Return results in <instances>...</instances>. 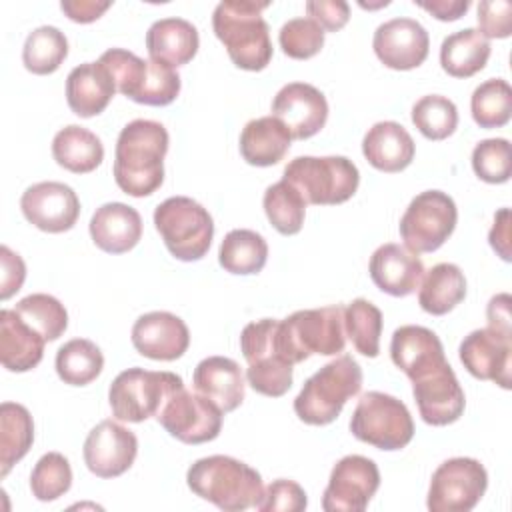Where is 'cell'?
I'll use <instances>...</instances> for the list:
<instances>
[{
	"mask_svg": "<svg viewBox=\"0 0 512 512\" xmlns=\"http://www.w3.org/2000/svg\"><path fill=\"white\" fill-rule=\"evenodd\" d=\"M460 362L478 380L496 382L510 388V360H512V334L496 328L472 330L458 348Z\"/></svg>",
	"mask_w": 512,
	"mask_h": 512,
	"instance_id": "e0dca14e",
	"label": "cell"
},
{
	"mask_svg": "<svg viewBox=\"0 0 512 512\" xmlns=\"http://www.w3.org/2000/svg\"><path fill=\"white\" fill-rule=\"evenodd\" d=\"M194 390L210 398L222 412L236 410L244 400V376L240 366L226 356H208L198 362L192 376Z\"/></svg>",
	"mask_w": 512,
	"mask_h": 512,
	"instance_id": "4316f807",
	"label": "cell"
},
{
	"mask_svg": "<svg viewBox=\"0 0 512 512\" xmlns=\"http://www.w3.org/2000/svg\"><path fill=\"white\" fill-rule=\"evenodd\" d=\"M412 122L428 140H444L458 126V108L446 96L428 94L412 106Z\"/></svg>",
	"mask_w": 512,
	"mask_h": 512,
	"instance_id": "b9f144b4",
	"label": "cell"
},
{
	"mask_svg": "<svg viewBox=\"0 0 512 512\" xmlns=\"http://www.w3.org/2000/svg\"><path fill=\"white\" fill-rule=\"evenodd\" d=\"M68 56V40L56 26H38L26 36L22 62L32 74H52Z\"/></svg>",
	"mask_w": 512,
	"mask_h": 512,
	"instance_id": "8d00e7d4",
	"label": "cell"
},
{
	"mask_svg": "<svg viewBox=\"0 0 512 512\" xmlns=\"http://www.w3.org/2000/svg\"><path fill=\"white\" fill-rule=\"evenodd\" d=\"M34 442V422L30 412L16 402L0 406V476L22 460Z\"/></svg>",
	"mask_w": 512,
	"mask_h": 512,
	"instance_id": "836d02e7",
	"label": "cell"
},
{
	"mask_svg": "<svg viewBox=\"0 0 512 512\" xmlns=\"http://www.w3.org/2000/svg\"><path fill=\"white\" fill-rule=\"evenodd\" d=\"M198 30L184 18H160L146 32V50L150 60L172 68L190 62L198 52Z\"/></svg>",
	"mask_w": 512,
	"mask_h": 512,
	"instance_id": "f1b7e54d",
	"label": "cell"
},
{
	"mask_svg": "<svg viewBox=\"0 0 512 512\" xmlns=\"http://www.w3.org/2000/svg\"><path fill=\"white\" fill-rule=\"evenodd\" d=\"M306 204L334 206L350 200L360 184L356 164L346 156H298L284 168V176Z\"/></svg>",
	"mask_w": 512,
	"mask_h": 512,
	"instance_id": "8992f818",
	"label": "cell"
},
{
	"mask_svg": "<svg viewBox=\"0 0 512 512\" xmlns=\"http://www.w3.org/2000/svg\"><path fill=\"white\" fill-rule=\"evenodd\" d=\"M420 282L418 304L424 312L442 316L448 314L466 296L464 272L452 262H440L432 266Z\"/></svg>",
	"mask_w": 512,
	"mask_h": 512,
	"instance_id": "d6a6232c",
	"label": "cell"
},
{
	"mask_svg": "<svg viewBox=\"0 0 512 512\" xmlns=\"http://www.w3.org/2000/svg\"><path fill=\"white\" fill-rule=\"evenodd\" d=\"M280 48L294 60H306L324 46V30L312 18H292L282 24L278 34Z\"/></svg>",
	"mask_w": 512,
	"mask_h": 512,
	"instance_id": "bcb514c9",
	"label": "cell"
},
{
	"mask_svg": "<svg viewBox=\"0 0 512 512\" xmlns=\"http://www.w3.org/2000/svg\"><path fill=\"white\" fill-rule=\"evenodd\" d=\"M84 462L98 478H116L136 460L138 440L132 430L114 420L96 424L84 442Z\"/></svg>",
	"mask_w": 512,
	"mask_h": 512,
	"instance_id": "ac0fdd59",
	"label": "cell"
},
{
	"mask_svg": "<svg viewBox=\"0 0 512 512\" xmlns=\"http://www.w3.org/2000/svg\"><path fill=\"white\" fill-rule=\"evenodd\" d=\"M490 58V40L476 28L452 32L442 40L440 64L454 78H470L480 72Z\"/></svg>",
	"mask_w": 512,
	"mask_h": 512,
	"instance_id": "4dcf8cb0",
	"label": "cell"
},
{
	"mask_svg": "<svg viewBox=\"0 0 512 512\" xmlns=\"http://www.w3.org/2000/svg\"><path fill=\"white\" fill-rule=\"evenodd\" d=\"M90 236L100 250L124 254L142 238V218L124 202L102 204L90 218Z\"/></svg>",
	"mask_w": 512,
	"mask_h": 512,
	"instance_id": "603a6c76",
	"label": "cell"
},
{
	"mask_svg": "<svg viewBox=\"0 0 512 512\" xmlns=\"http://www.w3.org/2000/svg\"><path fill=\"white\" fill-rule=\"evenodd\" d=\"M278 320L262 318L244 326L240 350L248 362L246 378L254 392L278 398L292 386V366L278 346Z\"/></svg>",
	"mask_w": 512,
	"mask_h": 512,
	"instance_id": "ba28073f",
	"label": "cell"
},
{
	"mask_svg": "<svg viewBox=\"0 0 512 512\" xmlns=\"http://www.w3.org/2000/svg\"><path fill=\"white\" fill-rule=\"evenodd\" d=\"M486 486V468L476 458H448L432 474L426 506L430 512H470Z\"/></svg>",
	"mask_w": 512,
	"mask_h": 512,
	"instance_id": "7c38bea8",
	"label": "cell"
},
{
	"mask_svg": "<svg viewBox=\"0 0 512 512\" xmlns=\"http://www.w3.org/2000/svg\"><path fill=\"white\" fill-rule=\"evenodd\" d=\"M362 388V368L350 356L342 354L314 372L294 398L296 416L310 426L334 422L344 404Z\"/></svg>",
	"mask_w": 512,
	"mask_h": 512,
	"instance_id": "277c9868",
	"label": "cell"
},
{
	"mask_svg": "<svg viewBox=\"0 0 512 512\" xmlns=\"http://www.w3.org/2000/svg\"><path fill=\"white\" fill-rule=\"evenodd\" d=\"M52 156L62 168L74 174H88L100 166L104 146L88 128L70 124L56 132L52 140Z\"/></svg>",
	"mask_w": 512,
	"mask_h": 512,
	"instance_id": "1f68e13d",
	"label": "cell"
},
{
	"mask_svg": "<svg viewBox=\"0 0 512 512\" xmlns=\"http://www.w3.org/2000/svg\"><path fill=\"white\" fill-rule=\"evenodd\" d=\"M456 220L458 210L452 196L442 190H426L412 198L398 228L404 246L414 254H422L438 250L454 232Z\"/></svg>",
	"mask_w": 512,
	"mask_h": 512,
	"instance_id": "8fae6325",
	"label": "cell"
},
{
	"mask_svg": "<svg viewBox=\"0 0 512 512\" xmlns=\"http://www.w3.org/2000/svg\"><path fill=\"white\" fill-rule=\"evenodd\" d=\"M268 260L266 240L248 228L230 230L218 250L220 266L230 274H258Z\"/></svg>",
	"mask_w": 512,
	"mask_h": 512,
	"instance_id": "e575fe53",
	"label": "cell"
},
{
	"mask_svg": "<svg viewBox=\"0 0 512 512\" xmlns=\"http://www.w3.org/2000/svg\"><path fill=\"white\" fill-rule=\"evenodd\" d=\"M178 94H180L178 72L164 62L148 60V76L136 102L146 106H166L174 102Z\"/></svg>",
	"mask_w": 512,
	"mask_h": 512,
	"instance_id": "7dc6e473",
	"label": "cell"
},
{
	"mask_svg": "<svg viewBox=\"0 0 512 512\" xmlns=\"http://www.w3.org/2000/svg\"><path fill=\"white\" fill-rule=\"evenodd\" d=\"M292 134L276 116L250 120L240 134V154L252 166H274L290 150Z\"/></svg>",
	"mask_w": 512,
	"mask_h": 512,
	"instance_id": "f546056e",
	"label": "cell"
},
{
	"mask_svg": "<svg viewBox=\"0 0 512 512\" xmlns=\"http://www.w3.org/2000/svg\"><path fill=\"white\" fill-rule=\"evenodd\" d=\"M368 272L372 282L390 296L412 294L424 276L422 260L396 242L382 244L370 256Z\"/></svg>",
	"mask_w": 512,
	"mask_h": 512,
	"instance_id": "7402d4cb",
	"label": "cell"
},
{
	"mask_svg": "<svg viewBox=\"0 0 512 512\" xmlns=\"http://www.w3.org/2000/svg\"><path fill=\"white\" fill-rule=\"evenodd\" d=\"M102 368L104 356L92 340L74 338L56 352V372L64 384L86 386L100 376Z\"/></svg>",
	"mask_w": 512,
	"mask_h": 512,
	"instance_id": "d590c367",
	"label": "cell"
},
{
	"mask_svg": "<svg viewBox=\"0 0 512 512\" xmlns=\"http://www.w3.org/2000/svg\"><path fill=\"white\" fill-rule=\"evenodd\" d=\"M416 146L408 130L394 122L384 120L376 122L362 140V154L364 158L382 172H400L410 166L414 158Z\"/></svg>",
	"mask_w": 512,
	"mask_h": 512,
	"instance_id": "83f0119b",
	"label": "cell"
},
{
	"mask_svg": "<svg viewBox=\"0 0 512 512\" xmlns=\"http://www.w3.org/2000/svg\"><path fill=\"white\" fill-rule=\"evenodd\" d=\"M414 4L444 22L458 20L470 8V0H414Z\"/></svg>",
	"mask_w": 512,
	"mask_h": 512,
	"instance_id": "11a10c76",
	"label": "cell"
},
{
	"mask_svg": "<svg viewBox=\"0 0 512 512\" xmlns=\"http://www.w3.org/2000/svg\"><path fill=\"white\" fill-rule=\"evenodd\" d=\"M372 46L384 66L412 70L426 60L430 38L418 20L402 16L382 22L374 32Z\"/></svg>",
	"mask_w": 512,
	"mask_h": 512,
	"instance_id": "ffe728a7",
	"label": "cell"
},
{
	"mask_svg": "<svg viewBox=\"0 0 512 512\" xmlns=\"http://www.w3.org/2000/svg\"><path fill=\"white\" fill-rule=\"evenodd\" d=\"M478 26L484 38H508L512 34V4L508 0H482L478 4Z\"/></svg>",
	"mask_w": 512,
	"mask_h": 512,
	"instance_id": "681fc988",
	"label": "cell"
},
{
	"mask_svg": "<svg viewBox=\"0 0 512 512\" xmlns=\"http://www.w3.org/2000/svg\"><path fill=\"white\" fill-rule=\"evenodd\" d=\"M272 116H276L296 140L318 134L328 120L326 96L312 84L290 82L282 86L272 100Z\"/></svg>",
	"mask_w": 512,
	"mask_h": 512,
	"instance_id": "d6986e66",
	"label": "cell"
},
{
	"mask_svg": "<svg viewBox=\"0 0 512 512\" xmlns=\"http://www.w3.org/2000/svg\"><path fill=\"white\" fill-rule=\"evenodd\" d=\"M114 92V78L100 62H84L72 68L66 78V102L80 118L100 114L110 104Z\"/></svg>",
	"mask_w": 512,
	"mask_h": 512,
	"instance_id": "d4e9b609",
	"label": "cell"
},
{
	"mask_svg": "<svg viewBox=\"0 0 512 512\" xmlns=\"http://www.w3.org/2000/svg\"><path fill=\"white\" fill-rule=\"evenodd\" d=\"M308 506V498L304 488L286 478L274 480L264 492L262 498L258 500L256 508L260 512H302Z\"/></svg>",
	"mask_w": 512,
	"mask_h": 512,
	"instance_id": "c3c4849f",
	"label": "cell"
},
{
	"mask_svg": "<svg viewBox=\"0 0 512 512\" xmlns=\"http://www.w3.org/2000/svg\"><path fill=\"white\" fill-rule=\"evenodd\" d=\"M412 394L426 424L446 426L456 422L464 412V390L448 360L416 376L412 380Z\"/></svg>",
	"mask_w": 512,
	"mask_h": 512,
	"instance_id": "9a60e30c",
	"label": "cell"
},
{
	"mask_svg": "<svg viewBox=\"0 0 512 512\" xmlns=\"http://www.w3.org/2000/svg\"><path fill=\"white\" fill-rule=\"evenodd\" d=\"M486 318H488L490 328L512 334V330H510V296L506 292L490 298L488 308H486Z\"/></svg>",
	"mask_w": 512,
	"mask_h": 512,
	"instance_id": "9f6ffc18",
	"label": "cell"
},
{
	"mask_svg": "<svg viewBox=\"0 0 512 512\" xmlns=\"http://www.w3.org/2000/svg\"><path fill=\"white\" fill-rule=\"evenodd\" d=\"M350 432L378 450H400L412 440L414 422L402 400L370 390L352 412Z\"/></svg>",
	"mask_w": 512,
	"mask_h": 512,
	"instance_id": "9c48e42d",
	"label": "cell"
},
{
	"mask_svg": "<svg viewBox=\"0 0 512 512\" xmlns=\"http://www.w3.org/2000/svg\"><path fill=\"white\" fill-rule=\"evenodd\" d=\"M490 246L496 250V254L510 262V210L502 208L494 216V224L488 234Z\"/></svg>",
	"mask_w": 512,
	"mask_h": 512,
	"instance_id": "db71d44e",
	"label": "cell"
},
{
	"mask_svg": "<svg viewBox=\"0 0 512 512\" xmlns=\"http://www.w3.org/2000/svg\"><path fill=\"white\" fill-rule=\"evenodd\" d=\"M132 344L138 354L172 362L180 358L190 344V332L186 322L164 310H154L142 314L132 326Z\"/></svg>",
	"mask_w": 512,
	"mask_h": 512,
	"instance_id": "44dd1931",
	"label": "cell"
},
{
	"mask_svg": "<svg viewBox=\"0 0 512 512\" xmlns=\"http://www.w3.org/2000/svg\"><path fill=\"white\" fill-rule=\"evenodd\" d=\"M392 362L410 378L446 362L440 338L424 326L406 324L394 330L390 340Z\"/></svg>",
	"mask_w": 512,
	"mask_h": 512,
	"instance_id": "cb8c5ba5",
	"label": "cell"
},
{
	"mask_svg": "<svg viewBox=\"0 0 512 512\" xmlns=\"http://www.w3.org/2000/svg\"><path fill=\"white\" fill-rule=\"evenodd\" d=\"M474 174L488 184L508 182L512 174L510 142L506 138H486L472 150Z\"/></svg>",
	"mask_w": 512,
	"mask_h": 512,
	"instance_id": "f6af8a7d",
	"label": "cell"
},
{
	"mask_svg": "<svg viewBox=\"0 0 512 512\" xmlns=\"http://www.w3.org/2000/svg\"><path fill=\"white\" fill-rule=\"evenodd\" d=\"M14 310L36 332H40L46 342L58 340L68 326V312H66L64 304L58 298L44 294V292H36V294L22 298L14 306Z\"/></svg>",
	"mask_w": 512,
	"mask_h": 512,
	"instance_id": "60d3db41",
	"label": "cell"
},
{
	"mask_svg": "<svg viewBox=\"0 0 512 512\" xmlns=\"http://www.w3.org/2000/svg\"><path fill=\"white\" fill-rule=\"evenodd\" d=\"M268 6L266 0H224L214 8V34L242 70H264L272 60L270 28L262 18V10Z\"/></svg>",
	"mask_w": 512,
	"mask_h": 512,
	"instance_id": "7a4b0ae2",
	"label": "cell"
},
{
	"mask_svg": "<svg viewBox=\"0 0 512 512\" xmlns=\"http://www.w3.org/2000/svg\"><path fill=\"white\" fill-rule=\"evenodd\" d=\"M380 486V472L374 460L350 454L340 458L322 494L326 512H362Z\"/></svg>",
	"mask_w": 512,
	"mask_h": 512,
	"instance_id": "5bb4252c",
	"label": "cell"
},
{
	"mask_svg": "<svg viewBox=\"0 0 512 512\" xmlns=\"http://www.w3.org/2000/svg\"><path fill=\"white\" fill-rule=\"evenodd\" d=\"M154 226L168 252L182 260H200L212 244L214 222L208 210L188 196H172L154 210Z\"/></svg>",
	"mask_w": 512,
	"mask_h": 512,
	"instance_id": "52a82bcc",
	"label": "cell"
},
{
	"mask_svg": "<svg viewBox=\"0 0 512 512\" xmlns=\"http://www.w3.org/2000/svg\"><path fill=\"white\" fill-rule=\"evenodd\" d=\"M342 304L298 310L278 320V346L290 364L304 362L312 354L336 356L346 346Z\"/></svg>",
	"mask_w": 512,
	"mask_h": 512,
	"instance_id": "5b68a950",
	"label": "cell"
},
{
	"mask_svg": "<svg viewBox=\"0 0 512 512\" xmlns=\"http://www.w3.org/2000/svg\"><path fill=\"white\" fill-rule=\"evenodd\" d=\"M306 12L314 22L320 24L322 30L330 32L346 26L350 18V6L344 0H308Z\"/></svg>",
	"mask_w": 512,
	"mask_h": 512,
	"instance_id": "f907efd6",
	"label": "cell"
},
{
	"mask_svg": "<svg viewBox=\"0 0 512 512\" xmlns=\"http://www.w3.org/2000/svg\"><path fill=\"white\" fill-rule=\"evenodd\" d=\"M186 482L196 496L226 512L256 506L264 492L262 478L254 468L224 454L196 460L186 472Z\"/></svg>",
	"mask_w": 512,
	"mask_h": 512,
	"instance_id": "3957f363",
	"label": "cell"
},
{
	"mask_svg": "<svg viewBox=\"0 0 512 512\" xmlns=\"http://www.w3.org/2000/svg\"><path fill=\"white\" fill-rule=\"evenodd\" d=\"M62 12L74 20V22H80V24H88V22H94L98 20L108 8H110V2H94V0H64L60 4Z\"/></svg>",
	"mask_w": 512,
	"mask_h": 512,
	"instance_id": "f5cc1de1",
	"label": "cell"
},
{
	"mask_svg": "<svg viewBox=\"0 0 512 512\" xmlns=\"http://www.w3.org/2000/svg\"><path fill=\"white\" fill-rule=\"evenodd\" d=\"M24 218L38 230L60 234L70 230L80 216V200L64 182H38L24 190L20 198Z\"/></svg>",
	"mask_w": 512,
	"mask_h": 512,
	"instance_id": "2e32d148",
	"label": "cell"
},
{
	"mask_svg": "<svg viewBox=\"0 0 512 512\" xmlns=\"http://www.w3.org/2000/svg\"><path fill=\"white\" fill-rule=\"evenodd\" d=\"M98 62L112 74L116 90L136 102L148 76V60H142L124 48H110L98 58Z\"/></svg>",
	"mask_w": 512,
	"mask_h": 512,
	"instance_id": "ee69618b",
	"label": "cell"
},
{
	"mask_svg": "<svg viewBox=\"0 0 512 512\" xmlns=\"http://www.w3.org/2000/svg\"><path fill=\"white\" fill-rule=\"evenodd\" d=\"M472 118L480 128H500L512 116V88L504 78H490L474 88Z\"/></svg>",
	"mask_w": 512,
	"mask_h": 512,
	"instance_id": "ab89813d",
	"label": "cell"
},
{
	"mask_svg": "<svg viewBox=\"0 0 512 512\" xmlns=\"http://www.w3.org/2000/svg\"><path fill=\"white\" fill-rule=\"evenodd\" d=\"M344 330L352 346L368 358H376L380 352L382 312L366 298H356L344 308Z\"/></svg>",
	"mask_w": 512,
	"mask_h": 512,
	"instance_id": "74e56055",
	"label": "cell"
},
{
	"mask_svg": "<svg viewBox=\"0 0 512 512\" xmlns=\"http://www.w3.org/2000/svg\"><path fill=\"white\" fill-rule=\"evenodd\" d=\"M0 270V298L8 300L22 288L26 266L16 252H12L8 246H0Z\"/></svg>",
	"mask_w": 512,
	"mask_h": 512,
	"instance_id": "816d5d0a",
	"label": "cell"
},
{
	"mask_svg": "<svg viewBox=\"0 0 512 512\" xmlns=\"http://www.w3.org/2000/svg\"><path fill=\"white\" fill-rule=\"evenodd\" d=\"M264 212L270 220V224L284 236L298 234L304 224L306 214V202L300 196V192L288 184L286 180H280L266 188L262 198Z\"/></svg>",
	"mask_w": 512,
	"mask_h": 512,
	"instance_id": "f35d334b",
	"label": "cell"
},
{
	"mask_svg": "<svg viewBox=\"0 0 512 512\" xmlns=\"http://www.w3.org/2000/svg\"><path fill=\"white\" fill-rule=\"evenodd\" d=\"M72 486V468L60 452L44 454L32 468L30 490L40 502H52L64 496Z\"/></svg>",
	"mask_w": 512,
	"mask_h": 512,
	"instance_id": "7bdbcfd3",
	"label": "cell"
},
{
	"mask_svg": "<svg viewBox=\"0 0 512 512\" xmlns=\"http://www.w3.org/2000/svg\"><path fill=\"white\" fill-rule=\"evenodd\" d=\"M168 132L156 120L136 118L128 122L116 140L114 180L124 194L150 196L164 182V156Z\"/></svg>",
	"mask_w": 512,
	"mask_h": 512,
	"instance_id": "6da1fadb",
	"label": "cell"
},
{
	"mask_svg": "<svg viewBox=\"0 0 512 512\" xmlns=\"http://www.w3.org/2000/svg\"><path fill=\"white\" fill-rule=\"evenodd\" d=\"M222 414L224 412L210 398L180 386L168 396L156 414V420L176 440L184 444H202L220 434Z\"/></svg>",
	"mask_w": 512,
	"mask_h": 512,
	"instance_id": "4fadbf2b",
	"label": "cell"
},
{
	"mask_svg": "<svg viewBox=\"0 0 512 512\" xmlns=\"http://www.w3.org/2000/svg\"><path fill=\"white\" fill-rule=\"evenodd\" d=\"M184 386L174 372L128 368L120 372L108 390V400L114 418L122 422H144L156 418L168 396Z\"/></svg>",
	"mask_w": 512,
	"mask_h": 512,
	"instance_id": "30bf717a",
	"label": "cell"
},
{
	"mask_svg": "<svg viewBox=\"0 0 512 512\" xmlns=\"http://www.w3.org/2000/svg\"><path fill=\"white\" fill-rule=\"evenodd\" d=\"M44 336L12 308L0 310V360L10 372H28L44 356Z\"/></svg>",
	"mask_w": 512,
	"mask_h": 512,
	"instance_id": "484cf974",
	"label": "cell"
}]
</instances>
